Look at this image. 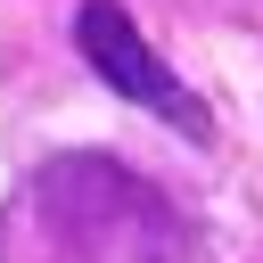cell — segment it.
<instances>
[{"label": "cell", "mask_w": 263, "mask_h": 263, "mask_svg": "<svg viewBox=\"0 0 263 263\" xmlns=\"http://www.w3.org/2000/svg\"><path fill=\"white\" fill-rule=\"evenodd\" d=\"M74 49H82V66H90L123 107H148L156 123L189 132L197 148H214V107L148 49V33H140V16H132L123 0H82V8H74Z\"/></svg>", "instance_id": "7a4b0ae2"}, {"label": "cell", "mask_w": 263, "mask_h": 263, "mask_svg": "<svg viewBox=\"0 0 263 263\" xmlns=\"http://www.w3.org/2000/svg\"><path fill=\"white\" fill-rule=\"evenodd\" d=\"M25 205H33V222L49 230V247L66 263H189L197 255L189 214L140 164L99 156V148L41 156L33 181H25Z\"/></svg>", "instance_id": "6da1fadb"}]
</instances>
